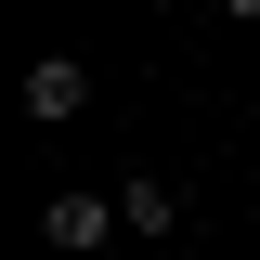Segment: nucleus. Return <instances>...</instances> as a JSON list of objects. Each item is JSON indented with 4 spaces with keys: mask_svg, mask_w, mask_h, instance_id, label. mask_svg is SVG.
I'll return each instance as SVG.
<instances>
[{
    "mask_svg": "<svg viewBox=\"0 0 260 260\" xmlns=\"http://www.w3.org/2000/svg\"><path fill=\"white\" fill-rule=\"evenodd\" d=\"M169 260H208V247H169Z\"/></svg>",
    "mask_w": 260,
    "mask_h": 260,
    "instance_id": "20e7f679",
    "label": "nucleus"
},
{
    "mask_svg": "<svg viewBox=\"0 0 260 260\" xmlns=\"http://www.w3.org/2000/svg\"><path fill=\"white\" fill-rule=\"evenodd\" d=\"M221 13H234V26H260V0H221Z\"/></svg>",
    "mask_w": 260,
    "mask_h": 260,
    "instance_id": "7ed1b4c3",
    "label": "nucleus"
},
{
    "mask_svg": "<svg viewBox=\"0 0 260 260\" xmlns=\"http://www.w3.org/2000/svg\"><path fill=\"white\" fill-rule=\"evenodd\" d=\"M78 104H91V65L78 52H39L26 65V117H78Z\"/></svg>",
    "mask_w": 260,
    "mask_h": 260,
    "instance_id": "f03ea898",
    "label": "nucleus"
},
{
    "mask_svg": "<svg viewBox=\"0 0 260 260\" xmlns=\"http://www.w3.org/2000/svg\"><path fill=\"white\" fill-rule=\"evenodd\" d=\"M117 221H130L117 195H52V208H39V234H52V247H78V260H91V247H104Z\"/></svg>",
    "mask_w": 260,
    "mask_h": 260,
    "instance_id": "f257e3e1",
    "label": "nucleus"
}]
</instances>
